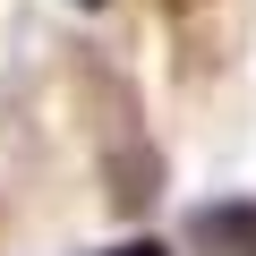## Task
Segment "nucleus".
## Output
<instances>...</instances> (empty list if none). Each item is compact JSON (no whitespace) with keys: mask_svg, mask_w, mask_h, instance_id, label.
<instances>
[{"mask_svg":"<svg viewBox=\"0 0 256 256\" xmlns=\"http://www.w3.org/2000/svg\"><path fill=\"white\" fill-rule=\"evenodd\" d=\"M111 256H171V248H154V239H128V248H111Z\"/></svg>","mask_w":256,"mask_h":256,"instance_id":"f257e3e1","label":"nucleus"}]
</instances>
